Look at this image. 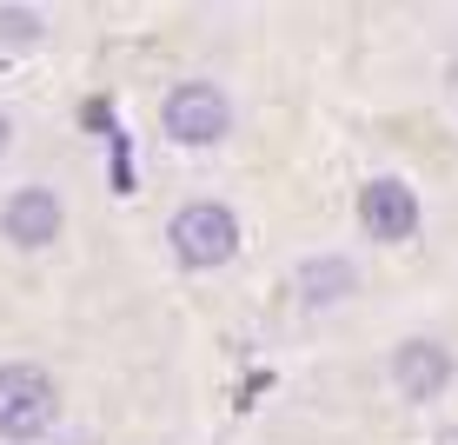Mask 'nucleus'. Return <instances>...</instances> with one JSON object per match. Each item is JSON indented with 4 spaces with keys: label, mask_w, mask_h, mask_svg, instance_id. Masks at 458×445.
<instances>
[{
    "label": "nucleus",
    "mask_w": 458,
    "mask_h": 445,
    "mask_svg": "<svg viewBox=\"0 0 458 445\" xmlns=\"http://www.w3.org/2000/svg\"><path fill=\"white\" fill-rule=\"evenodd\" d=\"M60 419V392L40 365H0V439H40Z\"/></svg>",
    "instance_id": "nucleus-1"
},
{
    "label": "nucleus",
    "mask_w": 458,
    "mask_h": 445,
    "mask_svg": "<svg viewBox=\"0 0 458 445\" xmlns=\"http://www.w3.org/2000/svg\"><path fill=\"white\" fill-rule=\"evenodd\" d=\"M173 252H180V266H226L233 246H240V219L226 213V206L199 200V206H180L166 227Z\"/></svg>",
    "instance_id": "nucleus-2"
},
{
    "label": "nucleus",
    "mask_w": 458,
    "mask_h": 445,
    "mask_svg": "<svg viewBox=\"0 0 458 445\" xmlns=\"http://www.w3.org/2000/svg\"><path fill=\"white\" fill-rule=\"evenodd\" d=\"M40 34V21H34V13H21V7H7V13H0V40H34Z\"/></svg>",
    "instance_id": "nucleus-8"
},
{
    "label": "nucleus",
    "mask_w": 458,
    "mask_h": 445,
    "mask_svg": "<svg viewBox=\"0 0 458 445\" xmlns=\"http://www.w3.org/2000/svg\"><path fill=\"white\" fill-rule=\"evenodd\" d=\"M0 227H7L13 246H47L60 233V200L47 193V186H21V193L7 200V213H0Z\"/></svg>",
    "instance_id": "nucleus-5"
},
{
    "label": "nucleus",
    "mask_w": 458,
    "mask_h": 445,
    "mask_svg": "<svg viewBox=\"0 0 458 445\" xmlns=\"http://www.w3.org/2000/svg\"><path fill=\"white\" fill-rule=\"evenodd\" d=\"M226 120H233V107H226V93L219 87H173L166 93V133L180 140V147H213L219 133H226Z\"/></svg>",
    "instance_id": "nucleus-3"
},
{
    "label": "nucleus",
    "mask_w": 458,
    "mask_h": 445,
    "mask_svg": "<svg viewBox=\"0 0 458 445\" xmlns=\"http://www.w3.org/2000/svg\"><path fill=\"white\" fill-rule=\"evenodd\" d=\"M399 386L412 392V399H438L445 392V379H452V353L445 346H432V339H412V346H399Z\"/></svg>",
    "instance_id": "nucleus-6"
},
{
    "label": "nucleus",
    "mask_w": 458,
    "mask_h": 445,
    "mask_svg": "<svg viewBox=\"0 0 458 445\" xmlns=\"http://www.w3.org/2000/svg\"><path fill=\"white\" fill-rule=\"evenodd\" d=\"M0 153H7V120H0Z\"/></svg>",
    "instance_id": "nucleus-9"
},
{
    "label": "nucleus",
    "mask_w": 458,
    "mask_h": 445,
    "mask_svg": "<svg viewBox=\"0 0 458 445\" xmlns=\"http://www.w3.org/2000/svg\"><path fill=\"white\" fill-rule=\"evenodd\" d=\"M359 219H366L372 240H412L419 200H412V186H399V180H372V186H359Z\"/></svg>",
    "instance_id": "nucleus-4"
},
{
    "label": "nucleus",
    "mask_w": 458,
    "mask_h": 445,
    "mask_svg": "<svg viewBox=\"0 0 458 445\" xmlns=\"http://www.w3.org/2000/svg\"><path fill=\"white\" fill-rule=\"evenodd\" d=\"M359 273L345 260H306L299 266V293H306V306H339V299H352Z\"/></svg>",
    "instance_id": "nucleus-7"
}]
</instances>
